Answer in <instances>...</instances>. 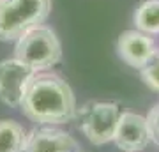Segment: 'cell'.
I'll use <instances>...</instances> for the list:
<instances>
[{"label":"cell","mask_w":159,"mask_h":152,"mask_svg":"<svg viewBox=\"0 0 159 152\" xmlns=\"http://www.w3.org/2000/svg\"><path fill=\"white\" fill-rule=\"evenodd\" d=\"M78 126L87 140L94 145H104L113 141L117 124L120 118V108L117 103L92 101L76 112Z\"/></svg>","instance_id":"4"},{"label":"cell","mask_w":159,"mask_h":152,"mask_svg":"<svg viewBox=\"0 0 159 152\" xmlns=\"http://www.w3.org/2000/svg\"><path fill=\"white\" fill-rule=\"evenodd\" d=\"M14 57L34 69L35 73L48 71L62 58V46L50 27L37 25L27 30L16 41Z\"/></svg>","instance_id":"3"},{"label":"cell","mask_w":159,"mask_h":152,"mask_svg":"<svg viewBox=\"0 0 159 152\" xmlns=\"http://www.w3.org/2000/svg\"><path fill=\"white\" fill-rule=\"evenodd\" d=\"M142 80L152 90H157L159 92V50H156L152 58L142 69Z\"/></svg>","instance_id":"11"},{"label":"cell","mask_w":159,"mask_h":152,"mask_svg":"<svg viewBox=\"0 0 159 152\" xmlns=\"http://www.w3.org/2000/svg\"><path fill=\"white\" fill-rule=\"evenodd\" d=\"M25 117L43 126H58L76 117V99L73 89L55 73H35L29 81L20 103Z\"/></svg>","instance_id":"1"},{"label":"cell","mask_w":159,"mask_h":152,"mask_svg":"<svg viewBox=\"0 0 159 152\" xmlns=\"http://www.w3.org/2000/svg\"><path fill=\"white\" fill-rule=\"evenodd\" d=\"M35 71L25 62L6 58L0 62V99L11 108H20L27 85L34 78Z\"/></svg>","instance_id":"5"},{"label":"cell","mask_w":159,"mask_h":152,"mask_svg":"<svg viewBox=\"0 0 159 152\" xmlns=\"http://www.w3.org/2000/svg\"><path fill=\"white\" fill-rule=\"evenodd\" d=\"M27 133L23 126L11 118L0 120V152H21Z\"/></svg>","instance_id":"9"},{"label":"cell","mask_w":159,"mask_h":152,"mask_svg":"<svg viewBox=\"0 0 159 152\" xmlns=\"http://www.w3.org/2000/svg\"><path fill=\"white\" fill-rule=\"evenodd\" d=\"M147 124H148V133H150V141H154L159 147V103L150 108L147 113Z\"/></svg>","instance_id":"12"},{"label":"cell","mask_w":159,"mask_h":152,"mask_svg":"<svg viewBox=\"0 0 159 152\" xmlns=\"http://www.w3.org/2000/svg\"><path fill=\"white\" fill-rule=\"evenodd\" d=\"M136 30L143 34H159V0H145L134 12Z\"/></svg>","instance_id":"10"},{"label":"cell","mask_w":159,"mask_h":152,"mask_svg":"<svg viewBox=\"0 0 159 152\" xmlns=\"http://www.w3.org/2000/svg\"><path fill=\"white\" fill-rule=\"evenodd\" d=\"M51 0H0V41H18L50 16Z\"/></svg>","instance_id":"2"},{"label":"cell","mask_w":159,"mask_h":152,"mask_svg":"<svg viewBox=\"0 0 159 152\" xmlns=\"http://www.w3.org/2000/svg\"><path fill=\"white\" fill-rule=\"evenodd\" d=\"M21 152H81V147L69 133L44 126L27 133Z\"/></svg>","instance_id":"6"},{"label":"cell","mask_w":159,"mask_h":152,"mask_svg":"<svg viewBox=\"0 0 159 152\" xmlns=\"http://www.w3.org/2000/svg\"><path fill=\"white\" fill-rule=\"evenodd\" d=\"M156 43L148 34L140 30H125L117 41V53L127 66L143 69L156 53Z\"/></svg>","instance_id":"8"},{"label":"cell","mask_w":159,"mask_h":152,"mask_svg":"<svg viewBox=\"0 0 159 152\" xmlns=\"http://www.w3.org/2000/svg\"><path fill=\"white\" fill-rule=\"evenodd\" d=\"M113 141L124 152H140L150 143L147 118L133 112H122Z\"/></svg>","instance_id":"7"}]
</instances>
